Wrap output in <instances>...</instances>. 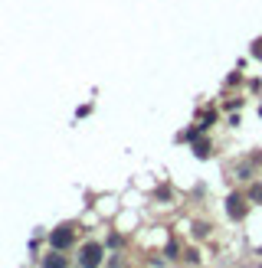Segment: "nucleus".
<instances>
[{
    "label": "nucleus",
    "instance_id": "f257e3e1",
    "mask_svg": "<svg viewBox=\"0 0 262 268\" xmlns=\"http://www.w3.org/2000/svg\"><path fill=\"white\" fill-rule=\"evenodd\" d=\"M79 262H82V265H86V268H95L98 262H102V249H98V245H92V242H88L86 249H82Z\"/></svg>",
    "mask_w": 262,
    "mask_h": 268
},
{
    "label": "nucleus",
    "instance_id": "f03ea898",
    "mask_svg": "<svg viewBox=\"0 0 262 268\" xmlns=\"http://www.w3.org/2000/svg\"><path fill=\"white\" fill-rule=\"evenodd\" d=\"M49 242H53L56 249H66V245L72 242V232H69V229H59V232H53V236H49Z\"/></svg>",
    "mask_w": 262,
    "mask_h": 268
},
{
    "label": "nucleus",
    "instance_id": "7ed1b4c3",
    "mask_svg": "<svg viewBox=\"0 0 262 268\" xmlns=\"http://www.w3.org/2000/svg\"><path fill=\"white\" fill-rule=\"evenodd\" d=\"M46 268H66V259H63V255H49V259H46Z\"/></svg>",
    "mask_w": 262,
    "mask_h": 268
}]
</instances>
